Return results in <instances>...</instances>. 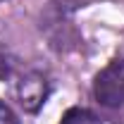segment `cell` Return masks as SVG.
Wrapping results in <instances>:
<instances>
[{
    "mask_svg": "<svg viewBox=\"0 0 124 124\" xmlns=\"http://www.w3.org/2000/svg\"><path fill=\"white\" fill-rule=\"evenodd\" d=\"M0 124H19V119H17V115L12 112V108L5 105L2 100H0Z\"/></svg>",
    "mask_w": 124,
    "mask_h": 124,
    "instance_id": "cell-4",
    "label": "cell"
},
{
    "mask_svg": "<svg viewBox=\"0 0 124 124\" xmlns=\"http://www.w3.org/2000/svg\"><path fill=\"white\" fill-rule=\"evenodd\" d=\"M60 124H103L98 119V115H93L91 110L86 108H72L62 115Z\"/></svg>",
    "mask_w": 124,
    "mask_h": 124,
    "instance_id": "cell-3",
    "label": "cell"
},
{
    "mask_svg": "<svg viewBox=\"0 0 124 124\" xmlns=\"http://www.w3.org/2000/svg\"><path fill=\"white\" fill-rule=\"evenodd\" d=\"M93 95L105 108L124 105V60H112L103 72H98L93 81Z\"/></svg>",
    "mask_w": 124,
    "mask_h": 124,
    "instance_id": "cell-1",
    "label": "cell"
},
{
    "mask_svg": "<svg viewBox=\"0 0 124 124\" xmlns=\"http://www.w3.org/2000/svg\"><path fill=\"white\" fill-rule=\"evenodd\" d=\"M17 95H19V103L26 112H38L50 95V81L41 72H29L19 79Z\"/></svg>",
    "mask_w": 124,
    "mask_h": 124,
    "instance_id": "cell-2",
    "label": "cell"
}]
</instances>
